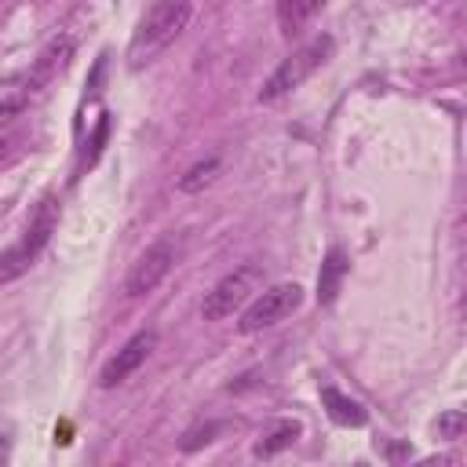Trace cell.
<instances>
[{
    "label": "cell",
    "mask_w": 467,
    "mask_h": 467,
    "mask_svg": "<svg viewBox=\"0 0 467 467\" xmlns=\"http://www.w3.org/2000/svg\"><path fill=\"white\" fill-rule=\"evenodd\" d=\"M58 215H62V208H58L55 197H44V201L33 208V215H29V223H26V234L0 255V285L22 277V274L36 263V255L47 248V241H51V234H55V226H58Z\"/></svg>",
    "instance_id": "2"
},
{
    "label": "cell",
    "mask_w": 467,
    "mask_h": 467,
    "mask_svg": "<svg viewBox=\"0 0 467 467\" xmlns=\"http://www.w3.org/2000/svg\"><path fill=\"white\" fill-rule=\"evenodd\" d=\"M321 7V0H277V18H281V33L292 36L299 33V26Z\"/></svg>",
    "instance_id": "13"
},
{
    "label": "cell",
    "mask_w": 467,
    "mask_h": 467,
    "mask_svg": "<svg viewBox=\"0 0 467 467\" xmlns=\"http://www.w3.org/2000/svg\"><path fill=\"white\" fill-rule=\"evenodd\" d=\"M219 427H223V423H208V427H193V431H190V434H186V438L179 441V449H182V452H193V449H201V445H208V441H212V434H215Z\"/></svg>",
    "instance_id": "16"
},
{
    "label": "cell",
    "mask_w": 467,
    "mask_h": 467,
    "mask_svg": "<svg viewBox=\"0 0 467 467\" xmlns=\"http://www.w3.org/2000/svg\"><path fill=\"white\" fill-rule=\"evenodd\" d=\"M347 270H350V263H347L343 248H328L325 259H321V270H317V303L321 306H328L339 296V285H343Z\"/></svg>",
    "instance_id": "9"
},
{
    "label": "cell",
    "mask_w": 467,
    "mask_h": 467,
    "mask_svg": "<svg viewBox=\"0 0 467 467\" xmlns=\"http://www.w3.org/2000/svg\"><path fill=\"white\" fill-rule=\"evenodd\" d=\"M40 88H44V84H40L33 73H11V77H4V80H0V128L11 124V120L36 99Z\"/></svg>",
    "instance_id": "8"
},
{
    "label": "cell",
    "mask_w": 467,
    "mask_h": 467,
    "mask_svg": "<svg viewBox=\"0 0 467 467\" xmlns=\"http://www.w3.org/2000/svg\"><path fill=\"white\" fill-rule=\"evenodd\" d=\"M303 434V427L296 423V420H285V423H277L263 441H255V449H252V456H259V460H270V456H277L281 449H288L296 438Z\"/></svg>",
    "instance_id": "12"
},
{
    "label": "cell",
    "mask_w": 467,
    "mask_h": 467,
    "mask_svg": "<svg viewBox=\"0 0 467 467\" xmlns=\"http://www.w3.org/2000/svg\"><path fill=\"white\" fill-rule=\"evenodd\" d=\"M321 405H325L328 420L339 423V427H365L368 423V412L354 398H347L343 390H336V387H321Z\"/></svg>",
    "instance_id": "10"
},
{
    "label": "cell",
    "mask_w": 467,
    "mask_h": 467,
    "mask_svg": "<svg viewBox=\"0 0 467 467\" xmlns=\"http://www.w3.org/2000/svg\"><path fill=\"white\" fill-rule=\"evenodd\" d=\"M11 146H15V139H0V161L7 157V150H11Z\"/></svg>",
    "instance_id": "17"
},
{
    "label": "cell",
    "mask_w": 467,
    "mask_h": 467,
    "mask_svg": "<svg viewBox=\"0 0 467 467\" xmlns=\"http://www.w3.org/2000/svg\"><path fill=\"white\" fill-rule=\"evenodd\" d=\"M259 281H263V274H259V266H252V263L230 270V274L204 296V303H201L204 321H223V317H230L234 310H241V306L252 299V292L259 288Z\"/></svg>",
    "instance_id": "5"
},
{
    "label": "cell",
    "mask_w": 467,
    "mask_h": 467,
    "mask_svg": "<svg viewBox=\"0 0 467 467\" xmlns=\"http://www.w3.org/2000/svg\"><path fill=\"white\" fill-rule=\"evenodd\" d=\"M215 171H219V157L197 161V164L179 179V190H182V193H197V190H204V186L215 179Z\"/></svg>",
    "instance_id": "14"
},
{
    "label": "cell",
    "mask_w": 467,
    "mask_h": 467,
    "mask_svg": "<svg viewBox=\"0 0 467 467\" xmlns=\"http://www.w3.org/2000/svg\"><path fill=\"white\" fill-rule=\"evenodd\" d=\"M463 427H467L463 409H445V412L438 416V438H441V441H456V438H463Z\"/></svg>",
    "instance_id": "15"
},
{
    "label": "cell",
    "mask_w": 467,
    "mask_h": 467,
    "mask_svg": "<svg viewBox=\"0 0 467 467\" xmlns=\"http://www.w3.org/2000/svg\"><path fill=\"white\" fill-rule=\"evenodd\" d=\"M190 15H193V4L190 0H157L135 26L131 40H128V66L131 69H142L150 66L161 51H168L182 29L190 26Z\"/></svg>",
    "instance_id": "1"
},
{
    "label": "cell",
    "mask_w": 467,
    "mask_h": 467,
    "mask_svg": "<svg viewBox=\"0 0 467 467\" xmlns=\"http://www.w3.org/2000/svg\"><path fill=\"white\" fill-rule=\"evenodd\" d=\"M332 47H336V40L328 36V33H321V36H314V40H306L299 51H292L274 73H270V80L263 84V91H259V102H274V99H281V95H288V91H296L306 77H314V69H321L328 58H332Z\"/></svg>",
    "instance_id": "3"
},
{
    "label": "cell",
    "mask_w": 467,
    "mask_h": 467,
    "mask_svg": "<svg viewBox=\"0 0 467 467\" xmlns=\"http://www.w3.org/2000/svg\"><path fill=\"white\" fill-rule=\"evenodd\" d=\"M299 306H303V288H299L296 281H281V285L266 288L263 296H255V299L244 306L237 328H241V336H255V332H263V328L285 321V317L296 314Z\"/></svg>",
    "instance_id": "4"
},
{
    "label": "cell",
    "mask_w": 467,
    "mask_h": 467,
    "mask_svg": "<svg viewBox=\"0 0 467 467\" xmlns=\"http://www.w3.org/2000/svg\"><path fill=\"white\" fill-rule=\"evenodd\" d=\"M69 55H73V36H66V33H62V36H51V40H47V47L40 51V58L33 62V69H29V73H33L40 84H47V80H51V77L69 62Z\"/></svg>",
    "instance_id": "11"
},
{
    "label": "cell",
    "mask_w": 467,
    "mask_h": 467,
    "mask_svg": "<svg viewBox=\"0 0 467 467\" xmlns=\"http://www.w3.org/2000/svg\"><path fill=\"white\" fill-rule=\"evenodd\" d=\"M153 347H157V332H150V328H146V332H135V336H131V339H128V343L102 365L99 383H102V387H117V383H124V379H128V376L153 354Z\"/></svg>",
    "instance_id": "7"
},
{
    "label": "cell",
    "mask_w": 467,
    "mask_h": 467,
    "mask_svg": "<svg viewBox=\"0 0 467 467\" xmlns=\"http://www.w3.org/2000/svg\"><path fill=\"white\" fill-rule=\"evenodd\" d=\"M171 263H175V244H171V237H161V241H153L135 263H131V270H128V281H124V292L131 296V299H139V296H150L164 277H168V270H171Z\"/></svg>",
    "instance_id": "6"
}]
</instances>
